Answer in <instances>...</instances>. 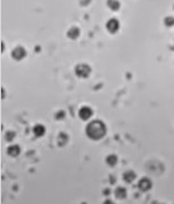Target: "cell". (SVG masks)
<instances>
[{
    "mask_svg": "<svg viewBox=\"0 0 174 204\" xmlns=\"http://www.w3.org/2000/svg\"><path fill=\"white\" fill-rule=\"evenodd\" d=\"M7 152H8V155L11 156V157H17V156H19V153H20V147L17 144L10 145L9 148L7 149Z\"/></svg>",
    "mask_w": 174,
    "mask_h": 204,
    "instance_id": "cell-7",
    "label": "cell"
},
{
    "mask_svg": "<svg viewBox=\"0 0 174 204\" xmlns=\"http://www.w3.org/2000/svg\"><path fill=\"white\" fill-rule=\"evenodd\" d=\"M106 161H107V164L109 165V166H115L116 164H117V161H118V158H117V156H115V155H110V156H108L107 157V159H106Z\"/></svg>",
    "mask_w": 174,
    "mask_h": 204,
    "instance_id": "cell-13",
    "label": "cell"
},
{
    "mask_svg": "<svg viewBox=\"0 0 174 204\" xmlns=\"http://www.w3.org/2000/svg\"><path fill=\"white\" fill-rule=\"evenodd\" d=\"M33 132H34V134L36 136H43L44 134H45V127H44V125H42V124H37V125H35L34 129H33Z\"/></svg>",
    "mask_w": 174,
    "mask_h": 204,
    "instance_id": "cell-10",
    "label": "cell"
},
{
    "mask_svg": "<svg viewBox=\"0 0 174 204\" xmlns=\"http://www.w3.org/2000/svg\"><path fill=\"white\" fill-rule=\"evenodd\" d=\"M91 72V68L88 64L81 63V64L75 67V74L80 78H87L89 77V74Z\"/></svg>",
    "mask_w": 174,
    "mask_h": 204,
    "instance_id": "cell-2",
    "label": "cell"
},
{
    "mask_svg": "<svg viewBox=\"0 0 174 204\" xmlns=\"http://www.w3.org/2000/svg\"><path fill=\"white\" fill-rule=\"evenodd\" d=\"M55 116H56V118H57V120H62V118H64V116H65V112H64V111L59 112V113H57Z\"/></svg>",
    "mask_w": 174,
    "mask_h": 204,
    "instance_id": "cell-17",
    "label": "cell"
},
{
    "mask_svg": "<svg viewBox=\"0 0 174 204\" xmlns=\"http://www.w3.org/2000/svg\"><path fill=\"white\" fill-rule=\"evenodd\" d=\"M138 187H139L140 191L147 192V191L151 189V187H152V182H151L148 178L144 177V178H142V180L138 182Z\"/></svg>",
    "mask_w": 174,
    "mask_h": 204,
    "instance_id": "cell-6",
    "label": "cell"
},
{
    "mask_svg": "<svg viewBox=\"0 0 174 204\" xmlns=\"http://www.w3.org/2000/svg\"><path fill=\"white\" fill-rule=\"evenodd\" d=\"M15 136H16V132H14V131H9V132L6 133V140L9 141V142L15 139Z\"/></svg>",
    "mask_w": 174,
    "mask_h": 204,
    "instance_id": "cell-15",
    "label": "cell"
},
{
    "mask_svg": "<svg viewBox=\"0 0 174 204\" xmlns=\"http://www.w3.org/2000/svg\"><path fill=\"white\" fill-rule=\"evenodd\" d=\"M68 141V136L65 133H60L59 135V145H65Z\"/></svg>",
    "mask_w": 174,
    "mask_h": 204,
    "instance_id": "cell-14",
    "label": "cell"
},
{
    "mask_svg": "<svg viewBox=\"0 0 174 204\" xmlns=\"http://www.w3.org/2000/svg\"><path fill=\"white\" fill-rule=\"evenodd\" d=\"M85 132H87V135L92 140L102 139L107 133L106 124L103 123L102 121H99V120L92 121V122H90V123L88 124Z\"/></svg>",
    "mask_w": 174,
    "mask_h": 204,
    "instance_id": "cell-1",
    "label": "cell"
},
{
    "mask_svg": "<svg viewBox=\"0 0 174 204\" xmlns=\"http://www.w3.org/2000/svg\"><path fill=\"white\" fill-rule=\"evenodd\" d=\"M115 195L117 198L122 200V198L127 197V191H126V188H124V187H118V188L115 191Z\"/></svg>",
    "mask_w": 174,
    "mask_h": 204,
    "instance_id": "cell-11",
    "label": "cell"
},
{
    "mask_svg": "<svg viewBox=\"0 0 174 204\" xmlns=\"http://www.w3.org/2000/svg\"><path fill=\"white\" fill-rule=\"evenodd\" d=\"M122 178H124V180L126 183H131L136 178V174H135L133 170H128V171H126V173L122 175Z\"/></svg>",
    "mask_w": 174,
    "mask_h": 204,
    "instance_id": "cell-9",
    "label": "cell"
},
{
    "mask_svg": "<svg viewBox=\"0 0 174 204\" xmlns=\"http://www.w3.org/2000/svg\"><path fill=\"white\" fill-rule=\"evenodd\" d=\"M92 114H93V112H92V109L89 106H83L79 111V116L81 118V120L83 121H88L92 116Z\"/></svg>",
    "mask_w": 174,
    "mask_h": 204,
    "instance_id": "cell-4",
    "label": "cell"
},
{
    "mask_svg": "<svg viewBox=\"0 0 174 204\" xmlns=\"http://www.w3.org/2000/svg\"><path fill=\"white\" fill-rule=\"evenodd\" d=\"M106 27H107V29L110 32V33L115 34V33L118 32L119 27H120V24H119V22L116 18H111L110 20H108V23H107V25H106Z\"/></svg>",
    "mask_w": 174,
    "mask_h": 204,
    "instance_id": "cell-3",
    "label": "cell"
},
{
    "mask_svg": "<svg viewBox=\"0 0 174 204\" xmlns=\"http://www.w3.org/2000/svg\"><path fill=\"white\" fill-rule=\"evenodd\" d=\"M164 24L168 26V27H171L174 25V18L173 17H166L164 20Z\"/></svg>",
    "mask_w": 174,
    "mask_h": 204,
    "instance_id": "cell-16",
    "label": "cell"
},
{
    "mask_svg": "<svg viewBox=\"0 0 174 204\" xmlns=\"http://www.w3.org/2000/svg\"><path fill=\"white\" fill-rule=\"evenodd\" d=\"M107 6L110 8L111 10H118L120 8V2H119L118 0H108L107 1Z\"/></svg>",
    "mask_w": 174,
    "mask_h": 204,
    "instance_id": "cell-12",
    "label": "cell"
},
{
    "mask_svg": "<svg viewBox=\"0 0 174 204\" xmlns=\"http://www.w3.org/2000/svg\"><path fill=\"white\" fill-rule=\"evenodd\" d=\"M13 58L15 60H17V61H19V60H23L24 58L26 56V51L24 47H17L15 50L13 51Z\"/></svg>",
    "mask_w": 174,
    "mask_h": 204,
    "instance_id": "cell-5",
    "label": "cell"
},
{
    "mask_svg": "<svg viewBox=\"0 0 174 204\" xmlns=\"http://www.w3.org/2000/svg\"><path fill=\"white\" fill-rule=\"evenodd\" d=\"M79 35H80V29H79L78 27H75V26L71 27L68 31V36L70 37V38H72V40H75V38H78Z\"/></svg>",
    "mask_w": 174,
    "mask_h": 204,
    "instance_id": "cell-8",
    "label": "cell"
}]
</instances>
